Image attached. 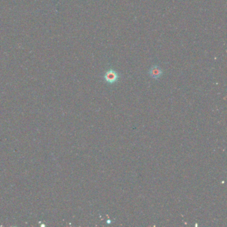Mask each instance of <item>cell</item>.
Segmentation results:
<instances>
[{
  "mask_svg": "<svg viewBox=\"0 0 227 227\" xmlns=\"http://www.w3.org/2000/svg\"><path fill=\"white\" fill-rule=\"evenodd\" d=\"M119 75L115 70L109 69L104 75L105 81L109 84H113L119 80Z\"/></svg>",
  "mask_w": 227,
  "mask_h": 227,
  "instance_id": "obj_1",
  "label": "cell"
},
{
  "mask_svg": "<svg viewBox=\"0 0 227 227\" xmlns=\"http://www.w3.org/2000/svg\"><path fill=\"white\" fill-rule=\"evenodd\" d=\"M162 74V69H161L159 66H157V65H154V66L151 68V69L149 71L150 76L154 79V80H158V79H159L161 77Z\"/></svg>",
  "mask_w": 227,
  "mask_h": 227,
  "instance_id": "obj_2",
  "label": "cell"
}]
</instances>
